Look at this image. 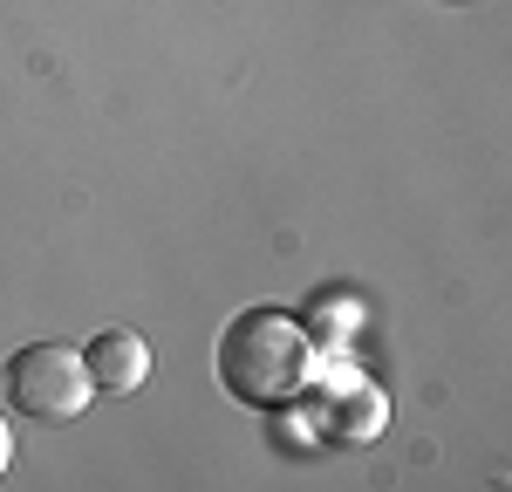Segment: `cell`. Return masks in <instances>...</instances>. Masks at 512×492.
Returning <instances> with one entry per match:
<instances>
[{
  "mask_svg": "<svg viewBox=\"0 0 512 492\" xmlns=\"http://www.w3.org/2000/svg\"><path fill=\"white\" fill-rule=\"evenodd\" d=\"M212 363H219L226 397H239L253 410H294L308 397V383H315L321 349L308 342L301 315L260 301V308H246V315H233L219 328V356Z\"/></svg>",
  "mask_w": 512,
  "mask_h": 492,
  "instance_id": "cell-1",
  "label": "cell"
},
{
  "mask_svg": "<svg viewBox=\"0 0 512 492\" xmlns=\"http://www.w3.org/2000/svg\"><path fill=\"white\" fill-rule=\"evenodd\" d=\"M0 397L21 410V417L76 424L82 410H89V397H96V383H89L82 349H69V342H28V349H14L7 369H0Z\"/></svg>",
  "mask_w": 512,
  "mask_h": 492,
  "instance_id": "cell-2",
  "label": "cell"
},
{
  "mask_svg": "<svg viewBox=\"0 0 512 492\" xmlns=\"http://www.w3.org/2000/svg\"><path fill=\"white\" fill-rule=\"evenodd\" d=\"M301 404H308V417H321L315 431L328 438V445H369V438L390 424V397H383V383H369L342 349L315 363V383H308Z\"/></svg>",
  "mask_w": 512,
  "mask_h": 492,
  "instance_id": "cell-3",
  "label": "cell"
},
{
  "mask_svg": "<svg viewBox=\"0 0 512 492\" xmlns=\"http://www.w3.org/2000/svg\"><path fill=\"white\" fill-rule=\"evenodd\" d=\"M82 363H89V383H96V390L130 397V390L151 376V342H144L137 328H103V335L82 349Z\"/></svg>",
  "mask_w": 512,
  "mask_h": 492,
  "instance_id": "cell-4",
  "label": "cell"
},
{
  "mask_svg": "<svg viewBox=\"0 0 512 492\" xmlns=\"http://www.w3.org/2000/svg\"><path fill=\"white\" fill-rule=\"evenodd\" d=\"M301 328H308V342H315L321 356H335V349H349V335L362 328V301L355 294H321L315 308L301 315Z\"/></svg>",
  "mask_w": 512,
  "mask_h": 492,
  "instance_id": "cell-5",
  "label": "cell"
},
{
  "mask_svg": "<svg viewBox=\"0 0 512 492\" xmlns=\"http://www.w3.org/2000/svg\"><path fill=\"white\" fill-rule=\"evenodd\" d=\"M7 465H14V424L0 417V472H7Z\"/></svg>",
  "mask_w": 512,
  "mask_h": 492,
  "instance_id": "cell-6",
  "label": "cell"
}]
</instances>
